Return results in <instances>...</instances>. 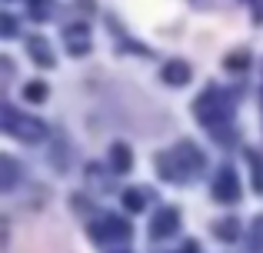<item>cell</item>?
<instances>
[{
	"label": "cell",
	"instance_id": "1",
	"mask_svg": "<svg viewBox=\"0 0 263 253\" xmlns=\"http://www.w3.org/2000/svg\"><path fill=\"white\" fill-rule=\"evenodd\" d=\"M193 110H197L200 124L206 130H213V133H227V127H230V120H233V104L223 90H206L203 97L193 104Z\"/></svg>",
	"mask_w": 263,
	"mask_h": 253
},
{
	"label": "cell",
	"instance_id": "2",
	"mask_svg": "<svg viewBox=\"0 0 263 253\" xmlns=\"http://www.w3.org/2000/svg\"><path fill=\"white\" fill-rule=\"evenodd\" d=\"M4 130L13 133V137H20V140H40V137H47V127L40 124V120L20 117L13 107H4Z\"/></svg>",
	"mask_w": 263,
	"mask_h": 253
},
{
	"label": "cell",
	"instance_id": "3",
	"mask_svg": "<svg viewBox=\"0 0 263 253\" xmlns=\"http://www.w3.org/2000/svg\"><path fill=\"white\" fill-rule=\"evenodd\" d=\"M213 200L217 203H237L240 200V180L233 173V167H223L213 177Z\"/></svg>",
	"mask_w": 263,
	"mask_h": 253
},
{
	"label": "cell",
	"instance_id": "4",
	"mask_svg": "<svg viewBox=\"0 0 263 253\" xmlns=\"http://www.w3.org/2000/svg\"><path fill=\"white\" fill-rule=\"evenodd\" d=\"M90 233L97 237V240H127L130 237V227L123 220H117V217H107L103 223H97V227H90Z\"/></svg>",
	"mask_w": 263,
	"mask_h": 253
},
{
	"label": "cell",
	"instance_id": "5",
	"mask_svg": "<svg viewBox=\"0 0 263 253\" xmlns=\"http://www.w3.org/2000/svg\"><path fill=\"white\" fill-rule=\"evenodd\" d=\"M177 227H180V213L174 207H163L160 213L154 217V223H150V237H170V233H177Z\"/></svg>",
	"mask_w": 263,
	"mask_h": 253
},
{
	"label": "cell",
	"instance_id": "6",
	"mask_svg": "<svg viewBox=\"0 0 263 253\" xmlns=\"http://www.w3.org/2000/svg\"><path fill=\"white\" fill-rule=\"evenodd\" d=\"M163 80H167L170 87H183L186 80H190V64H186V60H167V64H163Z\"/></svg>",
	"mask_w": 263,
	"mask_h": 253
},
{
	"label": "cell",
	"instance_id": "7",
	"mask_svg": "<svg viewBox=\"0 0 263 253\" xmlns=\"http://www.w3.org/2000/svg\"><path fill=\"white\" fill-rule=\"evenodd\" d=\"M110 163H114L117 173H127L130 163H134V153H130L123 143H114V147H110Z\"/></svg>",
	"mask_w": 263,
	"mask_h": 253
},
{
	"label": "cell",
	"instance_id": "8",
	"mask_svg": "<svg viewBox=\"0 0 263 253\" xmlns=\"http://www.w3.org/2000/svg\"><path fill=\"white\" fill-rule=\"evenodd\" d=\"M27 47H30V50H33V60H37L40 67H50V64H53L50 50H47V44H44V40H40V37H30V40H27Z\"/></svg>",
	"mask_w": 263,
	"mask_h": 253
},
{
	"label": "cell",
	"instance_id": "9",
	"mask_svg": "<svg viewBox=\"0 0 263 253\" xmlns=\"http://www.w3.org/2000/svg\"><path fill=\"white\" fill-rule=\"evenodd\" d=\"M24 97L30 100V104H40V100L47 97V84L44 80H30V84L24 87Z\"/></svg>",
	"mask_w": 263,
	"mask_h": 253
},
{
	"label": "cell",
	"instance_id": "10",
	"mask_svg": "<svg viewBox=\"0 0 263 253\" xmlns=\"http://www.w3.org/2000/svg\"><path fill=\"white\" fill-rule=\"evenodd\" d=\"M0 167H4V180H0V190H10V187H13V177H17V170H13V160H10V157H4V160H0Z\"/></svg>",
	"mask_w": 263,
	"mask_h": 253
},
{
	"label": "cell",
	"instance_id": "11",
	"mask_svg": "<svg viewBox=\"0 0 263 253\" xmlns=\"http://www.w3.org/2000/svg\"><path fill=\"white\" fill-rule=\"evenodd\" d=\"M247 157H250V167H253V187L263 190V160L257 153H247Z\"/></svg>",
	"mask_w": 263,
	"mask_h": 253
},
{
	"label": "cell",
	"instance_id": "12",
	"mask_svg": "<svg viewBox=\"0 0 263 253\" xmlns=\"http://www.w3.org/2000/svg\"><path fill=\"white\" fill-rule=\"evenodd\" d=\"M123 207H127V210H140V207H143V193L127 190V193H123Z\"/></svg>",
	"mask_w": 263,
	"mask_h": 253
},
{
	"label": "cell",
	"instance_id": "13",
	"mask_svg": "<svg viewBox=\"0 0 263 253\" xmlns=\"http://www.w3.org/2000/svg\"><path fill=\"white\" fill-rule=\"evenodd\" d=\"M217 233H220V237H227V240H230V237L237 233V223H233V220H230V223H220V227H217Z\"/></svg>",
	"mask_w": 263,
	"mask_h": 253
},
{
	"label": "cell",
	"instance_id": "14",
	"mask_svg": "<svg viewBox=\"0 0 263 253\" xmlns=\"http://www.w3.org/2000/svg\"><path fill=\"white\" fill-rule=\"evenodd\" d=\"M227 67H230V70L233 67H247V53H233V57L227 60Z\"/></svg>",
	"mask_w": 263,
	"mask_h": 253
},
{
	"label": "cell",
	"instance_id": "15",
	"mask_svg": "<svg viewBox=\"0 0 263 253\" xmlns=\"http://www.w3.org/2000/svg\"><path fill=\"white\" fill-rule=\"evenodd\" d=\"M0 24H4V37H10V33H13V17H10V13H4Z\"/></svg>",
	"mask_w": 263,
	"mask_h": 253
},
{
	"label": "cell",
	"instance_id": "16",
	"mask_svg": "<svg viewBox=\"0 0 263 253\" xmlns=\"http://www.w3.org/2000/svg\"><path fill=\"white\" fill-rule=\"evenodd\" d=\"M183 253H197V243L190 240V243H186V250H183Z\"/></svg>",
	"mask_w": 263,
	"mask_h": 253
}]
</instances>
